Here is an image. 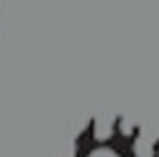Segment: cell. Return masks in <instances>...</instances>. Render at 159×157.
<instances>
[{"label": "cell", "mask_w": 159, "mask_h": 157, "mask_svg": "<svg viewBox=\"0 0 159 157\" xmlns=\"http://www.w3.org/2000/svg\"><path fill=\"white\" fill-rule=\"evenodd\" d=\"M75 157H131L116 140L112 142H90L80 140V146L75 151Z\"/></svg>", "instance_id": "cell-1"}]
</instances>
